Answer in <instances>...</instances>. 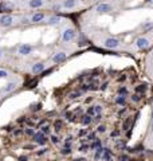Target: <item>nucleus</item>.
<instances>
[{
  "mask_svg": "<svg viewBox=\"0 0 153 161\" xmlns=\"http://www.w3.org/2000/svg\"><path fill=\"white\" fill-rule=\"evenodd\" d=\"M74 36H75V31H74V30H73V28H67V30H65V31H63L62 38H63V40H65V42H70V40L74 39Z\"/></svg>",
  "mask_w": 153,
  "mask_h": 161,
  "instance_id": "1",
  "label": "nucleus"
},
{
  "mask_svg": "<svg viewBox=\"0 0 153 161\" xmlns=\"http://www.w3.org/2000/svg\"><path fill=\"white\" fill-rule=\"evenodd\" d=\"M34 141H35L36 144H39V145H44V144L47 142V138H46V136H44L42 132H38V133H35V136H34Z\"/></svg>",
  "mask_w": 153,
  "mask_h": 161,
  "instance_id": "2",
  "label": "nucleus"
},
{
  "mask_svg": "<svg viewBox=\"0 0 153 161\" xmlns=\"http://www.w3.org/2000/svg\"><path fill=\"white\" fill-rule=\"evenodd\" d=\"M120 46V42L117 39H114V38H107L105 40V47L106 48H117Z\"/></svg>",
  "mask_w": 153,
  "mask_h": 161,
  "instance_id": "3",
  "label": "nucleus"
},
{
  "mask_svg": "<svg viewBox=\"0 0 153 161\" xmlns=\"http://www.w3.org/2000/svg\"><path fill=\"white\" fill-rule=\"evenodd\" d=\"M14 19H12L11 15H3L0 18V26H3V27H8V26H11Z\"/></svg>",
  "mask_w": 153,
  "mask_h": 161,
  "instance_id": "4",
  "label": "nucleus"
},
{
  "mask_svg": "<svg viewBox=\"0 0 153 161\" xmlns=\"http://www.w3.org/2000/svg\"><path fill=\"white\" fill-rule=\"evenodd\" d=\"M32 51V47L30 44H22L19 47V54L20 55H28L30 52Z\"/></svg>",
  "mask_w": 153,
  "mask_h": 161,
  "instance_id": "5",
  "label": "nucleus"
},
{
  "mask_svg": "<svg viewBox=\"0 0 153 161\" xmlns=\"http://www.w3.org/2000/svg\"><path fill=\"white\" fill-rule=\"evenodd\" d=\"M136 44H137V47L138 48H146L148 46H149V40L145 39V38H138L137 42H136Z\"/></svg>",
  "mask_w": 153,
  "mask_h": 161,
  "instance_id": "6",
  "label": "nucleus"
},
{
  "mask_svg": "<svg viewBox=\"0 0 153 161\" xmlns=\"http://www.w3.org/2000/svg\"><path fill=\"white\" fill-rule=\"evenodd\" d=\"M97 11H98L99 14H106V12L112 11V7H110L109 4H105V3H102V4H99L98 7H97Z\"/></svg>",
  "mask_w": 153,
  "mask_h": 161,
  "instance_id": "7",
  "label": "nucleus"
},
{
  "mask_svg": "<svg viewBox=\"0 0 153 161\" xmlns=\"http://www.w3.org/2000/svg\"><path fill=\"white\" fill-rule=\"evenodd\" d=\"M52 60H54L55 63L63 62V60H66V54H65V52H58V54H55V55H54Z\"/></svg>",
  "mask_w": 153,
  "mask_h": 161,
  "instance_id": "8",
  "label": "nucleus"
},
{
  "mask_svg": "<svg viewBox=\"0 0 153 161\" xmlns=\"http://www.w3.org/2000/svg\"><path fill=\"white\" fill-rule=\"evenodd\" d=\"M44 69V65L43 63H35L34 66H32V73L34 74H39V73H42Z\"/></svg>",
  "mask_w": 153,
  "mask_h": 161,
  "instance_id": "9",
  "label": "nucleus"
},
{
  "mask_svg": "<svg viewBox=\"0 0 153 161\" xmlns=\"http://www.w3.org/2000/svg\"><path fill=\"white\" fill-rule=\"evenodd\" d=\"M12 10V4L11 3H5V1H3V3L0 4V12H8Z\"/></svg>",
  "mask_w": 153,
  "mask_h": 161,
  "instance_id": "10",
  "label": "nucleus"
},
{
  "mask_svg": "<svg viewBox=\"0 0 153 161\" xmlns=\"http://www.w3.org/2000/svg\"><path fill=\"white\" fill-rule=\"evenodd\" d=\"M101 160L102 161H112V150L105 148V152H103V154H102Z\"/></svg>",
  "mask_w": 153,
  "mask_h": 161,
  "instance_id": "11",
  "label": "nucleus"
},
{
  "mask_svg": "<svg viewBox=\"0 0 153 161\" xmlns=\"http://www.w3.org/2000/svg\"><path fill=\"white\" fill-rule=\"evenodd\" d=\"M44 19V14H35V15L32 16V22L34 23H38V22H42Z\"/></svg>",
  "mask_w": 153,
  "mask_h": 161,
  "instance_id": "12",
  "label": "nucleus"
},
{
  "mask_svg": "<svg viewBox=\"0 0 153 161\" xmlns=\"http://www.w3.org/2000/svg\"><path fill=\"white\" fill-rule=\"evenodd\" d=\"M42 4H43L42 0H30V7L31 8H38V7H40Z\"/></svg>",
  "mask_w": 153,
  "mask_h": 161,
  "instance_id": "13",
  "label": "nucleus"
},
{
  "mask_svg": "<svg viewBox=\"0 0 153 161\" xmlns=\"http://www.w3.org/2000/svg\"><path fill=\"white\" fill-rule=\"evenodd\" d=\"M146 89H148L146 85H138V86H136V93L137 94H144L146 91Z\"/></svg>",
  "mask_w": 153,
  "mask_h": 161,
  "instance_id": "14",
  "label": "nucleus"
},
{
  "mask_svg": "<svg viewBox=\"0 0 153 161\" xmlns=\"http://www.w3.org/2000/svg\"><path fill=\"white\" fill-rule=\"evenodd\" d=\"M116 102H117L120 106H125V105H126V99H125V97H124V95H118L117 98H116Z\"/></svg>",
  "mask_w": 153,
  "mask_h": 161,
  "instance_id": "15",
  "label": "nucleus"
},
{
  "mask_svg": "<svg viewBox=\"0 0 153 161\" xmlns=\"http://www.w3.org/2000/svg\"><path fill=\"white\" fill-rule=\"evenodd\" d=\"M103 152H105V148H102V146H101V148H98V149H97V152H95V154H94V158H95V160H101Z\"/></svg>",
  "mask_w": 153,
  "mask_h": 161,
  "instance_id": "16",
  "label": "nucleus"
},
{
  "mask_svg": "<svg viewBox=\"0 0 153 161\" xmlns=\"http://www.w3.org/2000/svg\"><path fill=\"white\" fill-rule=\"evenodd\" d=\"M81 122H82L83 125H90L91 122H93V118H91L90 115H83L82 120H81Z\"/></svg>",
  "mask_w": 153,
  "mask_h": 161,
  "instance_id": "17",
  "label": "nucleus"
},
{
  "mask_svg": "<svg viewBox=\"0 0 153 161\" xmlns=\"http://www.w3.org/2000/svg\"><path fill=\"white\" fill-rule=\"evenodd\" d=\"M101 146H102L101 141L95 138V140H94V142H93V144H90V149H91V150H93V149H98V148H101Z\"/></svg>",
  "mask_w": 153,
  "mask_h": 161,
  "instance_id": "18",
  "label": "nucleus"
},
{
  "mask_svg": "<svg viewBox=\"0 0 153 161\" xmlns=\"http://www.w3.org/2000/svg\"><path fill=\"white\" fill-rule=\"evenodd\" d=\"M74 5H75V0H66L63 3V7H66V8H73Z\"/></svg>",
  "mask_w": 153,
  "mask_h": 161,
  "instance_id": "19",
  "label": "nucleus"
},
{
  "mask_svg": "<svg viewBox=\"0 0 153 161\" xmlns=\"http://www.w3.org/2000/svg\"><path fill=\"white\" fill-rule=\"evenodd\" d=\"M15 87H16V85L14 82H11V83H8V85H7V87L4 89V91H12Z\"/></svg>",
  "mask_w": 153,
  "mask_h": 161,
  "instance_id": "20",
  "label": "nucleus"
},
{
  "mask_svg": "<svg viewBox=\"0 0 153 161\" xmlns=\"http://www.w3.org/2000/svg\"><path fill=\"white\" fill-rule=\"evenodd\" d=\"M54 126H55V130H56V132H59V130L62 129V121H61V120H58V121H55Z\"/></svg>",
  "mask_w": 153,
  "mask_h": 161,
  "instance_id": "21",
  "label": "nucleus"
},
{
  "mask_svg": "<svg viewBox=\"0 0 153 161\" xmlns=\"http://www.w3.org/2000/svg\"><path fill=\"white\" fill-rule=\"evenodd\" d=\"M130 124H132V120H130V118H126V121L124 122V126H122V128H124V130H126V129H129V126H130Z\"/></svg>",
  "mask_w": 153,
  "mask_h": 161,
  "instance_id": "22",
  "label": "nucleus"
},
{
  "mask_svg": "<svg viewBox=\"0 0 153 161\" xmlns=\"http://www.w3.org/2000/svg\"><path fill=\"white\" fill-rule=\"evenodd\" d=\"M40 132H42L43 134H48V133H50V128H48V125L42 126V128H40Z\"/></svg>",
  "mask_w": 153,
  "mask_h": 161,
  "instance_id": "23",
  "label": "nucleus"
},
{
  "mask_svg": "<svg viewBox=\"0 0 153 161\" xmlns=\"http://www.w3.org/2000/svg\"><path fill=\"white\" fill-rule=\"evenodd\" d=\"M58 22H59V18H58V16H54V18H50L48 24H56Z\"/></svg>",
  "mask_w": 153,
  "mask_h": 161,
  "instance_id": "24",
  "label": "nucleus"
},
{
  "mask_svg": "<svg viewBox=\"0 0 153 161\" xmlns=\"http://www.w3.org/2000/svg\"><path fill=\"white\" fill-rule=\"evenodd\" d=\"M142 28H144V31H149L150 28H153V23H146L142 26Z\"/></svg>",
  "mask_w": 153,
  "mask_h": 161,
  "instance_id": "25",
  "label": "nucleus"
},
{
  "mask_svg": "<svg viewBox=\"0 0 153 161\" xmlns=\"http://www.w3.org/2000/svg\"><path fill=\"white\" fill-rule=\"evenodd\" d=\"M90 149V145H82V146H79V152H87V150Z\"/></svg>",
  "mask_w": 153,
  "mask_h": 161,
  "instance_id": "26",
  "label": "nucleus"
},
{
  "mask_svg": "<svg viewBox=\"0 0 153 161\" xmlns=\"http://www.w3.org/2000/svg\"><path fill=\"white\" fill-rule=\"evenodd\" d=\"M97 132H98V133H105V132H106V126L105 125H99L98 128H97Z\"/></svg>",
  "mask_w": 153,
  "mask_h": 161,
  "instance_id": "27",
  "label": "nucleus"
},
{
  "mask_svg": "<svg viewBox=\"0 0 153 161\" xmlns=\"http://www.w3.org/2000/svg\"><path fill=\"white\" fill-rule=\"evenodd\" d=\"M94 114H95L94 106H93V107H89V109H87V115H90V117H93V115H94Z\"/></svg>",
  "mask_w": 153,
  "mask_h": 161,
  "instance_id": "28",
  "label": "nucleus"
},
{
  "mask_svg": "<svg viewBox=\"0 0 153 161\" xmlns=\"http://www.w3.org/2000/svg\"><path fill=\"white\" fill-rule=\"evenodd\" d=\"M79 95H81V93H79V91H75V93H71L69 97H70L71 99H75V98H78Z\"/></svg>",
  "mask_w": 153,
  "mask_h": 161,
  "instance_id": "29",
  "label": "nucleus"
},
{
  "mask_svg": "<svg viewBox=\"0 0 153 161\" xmlns=\"http://www.w3.org/2000/svg\"><path fill=\"white\" fill-rule=\"evenodd\" d=\"M26 134H27V136H32V137H34V136H35V132H34V129L28 128V129H26Z\"/></svg>",
  "mask_w": 153,
  "mask_h": 161,
  "instance_id": "30",
  "label": "nucleus"
},
{
  "mask_svg": "<svg viewBox=\"0 0 153 161\" xmlns=\"http://www.w3.org/2000/svg\"><path fill=\"white\" fill-rule=\"evenodd\" d=\"M61 153L65 154V156H66V154H70L71 153V149H70V148H63V149L61 150Z\"/></svg>",
  "mask_w": 153,
  "mask_h": 161,
  "instance_id": "31",
  "label": "nucleus"
},
{
  "mask_svg": "<svg viewBox=\"0 0 153 161\" xmlns=\"http://www.w3.org/2000/svg\"><path fill=\"white\" fill-rule=\"evenodd\" d=\"M118 93H120V95H125L126 93H128V90H126L125 87H120V89H118Z\"/></svg>",
  "mask_w": 153,
  "mask_h": 161,
  "instance_id": "32",
  "label": "nucleus"
},
{
  "mask_svg": "<svg viewBox=\"0 0 153 161\" xmlns=\"http://www.w3.org/2000/svg\"><path fill=\"white\" fill-rule=\"evenodd\" d=\"M132 99H133L134 102H140V101H141V97H140V94H134L133 97H132Z\"/></svg>",
  "mask_w": 153,
  "mask_h": 161,
  "instance_id": "33",
  "label": "nucleus"
},
{
  "mask_svg": "<svg viewBox=\"0 0 153 161\" xmlns=\"http://www.w3.org/2000/svg\"><path fill=\"white\" fill-rule=\"evenodd\" d=\"M8 77V73L5 70H0V78H7Z\"/></svg>",
  "mask_w": 153,
  "mask_h": 161,
  "instance_id": "34",
  "label": "nucleus"
},
{
  "mask_svg": "<svg viewBox=\"0 0 153 161\" xmlns=\"http://www.w3.org/2000/svg\"><path fill=\"white\" fill-rule=\"evenodd\" d=\"M118 161H130V160H129V157H128L126 154H122V156H120Z\"/></svg>",
  "mask_w": 153,
  "mask_h": 161,
  "instance_id": "35",
  "label": "nucleus"
},
{
  "mask_svg": "<svg viewBox=\"0 0 153 161\" xmlns=\"http://www.w3.org/2000/svg\"><path fill=\"white\" fill-rule=\"evenodd\" d=\"M47 150H48V149H46V148H43V149H40L39 152H36V154H38V156H43V154L46 153Z\"/></svg>",
  "mask_w": 153,
  "mask_h": 161,
  "instance_id": "36",
  "label": "nucleus"
},
{
  "mask_svg": "<svg viewBox=\"0 0 153 161\" xmlns=\"http://www.w3.org/2000/svg\"><path fill=\"white\" fill-rule=\"evenodd\" d=\"M51 141H52V144H58V142H59V138L56 137V136H51Z\"/></svg>",
  "mask_w": 153,
  "mask_h": 161,
  "instance_id": "37",
  "label": "nucleus"
},
{
  "mask_svg": "<svg viewBox=\"0 0 153 161\" xmlns=\"http://www.w3.org/2000/svg\"><path fill=\"white\" fill-rule=\"evenodd\" d=\"M87 140H90V141H94L95 140V133H90L87 136Z\"/></svg>",
  "mask_w": 153,
  "mask_h": 161,
  "instance_id": "38",
  "label": "nucleus"
},
{
  "mask_svg": "<svg viewBox=\"0 0 153 161\" xmlns=\"http://www.w3.org/2000/svg\"><path fill=\"white\" fill-rule=\"evenodd\" d=\"M94 110H95V113H97V114H99L102 111V107L99 106V105H97V106H94Z\"/></svg>",
  "mask_w": 153,
  "mask_h": 161,
  "instance_id": "39",
  "label": "nucleus"
},
{
  "mask_svg": "<svg viewBox=\"0 0 153 161\" xmlns=\"http://www.w3.org/2000/svg\"><path fill=\"white\" fill-rule=\"evenodd\" d=\"M40 107H42V105H40V103H38V105H34L32 110H34V111H36V110H40Z\"/></svg>",
  "mask_w": 153,
  "mask_h": 161,
  "instance_id": "40",
  "label": "nucleus"
},
{
  "mask_svg": "<svg viewBox=\"0 0 153 161\" xmlns=\"http://www.w3.org/2000/svg\"><path fill=\"white\" fill-rule=\"evenodd\" d=\"M19 161H28L27 156H20V157H19Z\"/></svg>",
  "mask_w": 153,
  "mask_h": 161,
  "instance_id": "41",
  "label": "nucleus"
},
{
  "mask_svg": "<svg viewBox=\"0 0 153 161\" xmlns=\"http://www.w3.org/2000/svg\"><path fill=\"white\" fill-rule=\"evenodd\" d=\"M14 134H15V136H20V134H22V130H15Z\"/></svg>",
  "mask_w": 153,
  "mask_h": 161,
  "instance_id": "42",
  "label": "nucleus"
},
{
  "mask_svg": "<svg viewBox=\"0 0 153 161\" xmlns=\"http://www.w3.org/2000/svg\"><path fill=\"white\" fill-rule=\"evenodd\" d=\"M85 134H86V130H81V132H79V136H81V137L85 136Z\"/></svg>",
  "mask_w": 153,
  "mask_h": 161,
  "instance_id": "43",
  "label": "nucleus"
},
{
  "mask_svg": "<svg viewBox=\"0 0 153 161\" xmlns=\"http://www.w3.org/2000/svg\"><path fill=\"white\" fill-rule=\"evenodd\" d=\"M73 161H86V158H82V157L81 158H74Z\"/></svg>",
  "mask_w": 153,
  "mask_h": 161,
  "instance_id": "44",
  "label": "nucleus"
},
{
  "mask_svg": "<svg viewBox=\"0 0 153 161\" xmlns=\"http://www.w3.org/2000/svg\"><path fill=\"white\" fill-rule=\"evenodd\" d=\"M118 134H120L118 132H113V133H112V137H117Z\"/></svg>",
  "mask_w": 153,
  "mask_h": 161,
  "instance_id": "45",
  "label": "nucleus"
},
{
  "mask_svg": "<svg viewBox=\"0 0 153 161\" xmlns=\"http://www.w3.org/2000/svg\"><path fill=\"white\" fill-rule=\"evenodd\" d=\"M145 1H148V3H153V0H145Z\"/></svg>",
  "mask_w": 153,
  "mask_h": 161,
  "instance_id": "46",
  "label": "nucleus"
},
{
  "mask_svg": "<svg viewBox=\"0 0 153 161\" xmlns=\"http://www.w3.org/2000/svg\"><path fill=\"white\" fill-rule=\"evenodd\" d=\"M152 120H153V111H152Z\"/></svg>",
  "mask_w": 153,
  "mask_h": 161,
  "instance_id": "47",
  "label": "nucleus"
},
{
  "mask_svg": "<svg viewBox=\"0 0 153 161\" xmlns=\"http://www.w3.org/2000/svg\"><path fill=\"white\" fill-rule=\"evenodd\" d=\"M0 56H1V51H0Z\"/></svg>",
  "mask_w": 153,
  "mask_h": 161,
  "instance_id": "48",
  "label": "nucleus"
},
{
  "mask_svg": "<svg viewBox=\"0 0 153 161\" xmlns=\"http://www.w3.org/2000/svg\"><path fill=\"white\" fill-rule=\"evenodd\" d=\"M152 130H153V126H152Z\"/></svg>",
  "mask_w": 153,
  "mask_h": 161,
  "instance_id": "49",
  "label": "nucleus"
}]
</instances>
